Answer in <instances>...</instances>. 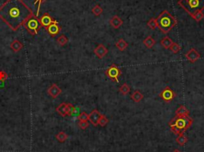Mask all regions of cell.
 <instances>
[{"label":"cell","instance_id":"obj_1","mask_svg":"<svg viewBox=\"0 0 204 152\" xmlns=\"http://www.w3.org/2000/svg\"><path fill=\"white\" fill-rule=\"evenodd\" d=\"M34 14L22 0H7L0 6V19L14 31H17Z\"/></svg>","mask_w":204,"mask_h":152},{"label":"cell","instance_id":"obj_2","mask_svg":"<svg viewBox=\"0 0 204 152\" xmlns=\"http://www.w3.org/2000/svg\"><path fill=\"white\" fill-rule=\"evenodd\" d=\"M193 123V120L189 116H175L168 123L171 131L175 135L184 133L186 131L190 128Z\"/></svg>","mask_w":204,"mask_h":152},{"label":"cell","instance_id":"obj_3","mask_svg":"<svg viewBox=\"0 0 204 152\" xmlns=\"http://www.w3.org/2000/svg\"><path fill=\"white\" fill-rule=\"evenodd\" d=\"M157 27L162 31V33L167 34L172 30L177 25V20L168 10H163V12L156 19Z\"/></svg>","mask_w":204,"mask_h":152},{"label":"cell","instance_id":"obj_4","mask_svg":"<svg viewBox=\"0 0 204 152\" xmlns=\"http://www.w3.org/2000/svg\"><path fill=\"white\" fill-rule=\"evenodd\" d=\"M178 5L192 17L199 10H204V0H179Z\"/></svg>","mask_w":204,"mask_h":152},{"label":"cell","instance_id":"obj_5","mask_svg":"<svg viewBox=\"0 0 204 152\" xmlns=\"http://www.w3.org/2000/svg\"><path fill=\"white\" fill-rule=\"evenodd\" d=\"M23 26H24V27L27 30L29 34H30L31 35H35V34H38V32L41 27V23H40L39 22V19H38L36 15L30 18V19L25 22V24L23 25Z\"/></svg>","mask_w":204,"mask_h":152},{"label":"cell","instance_id":"obj_6","mask_svg":"<svg viewBox=\"0 0 204 152\" xmlns=\"http://www.w3.org/2000/svg\"><path fill=\"white\" fill-rule=\"evenodd\" d=\"M105 74H106L107 77H109L110 79H112V80H113L117 83H118L119 77L121 75V70H120L115 64H113V65H110V66L105 70Z\"/></svg>","mask_w":204,"mask_h":152},{"label":"cell","instance_id":"obj_7","mask_svg":"<svg viewBox=\"0 0 204 152\" xmlns=\"http://www.w3.org/2000/svg\"><path fill=\"white\" fill-rule=\"evenodd\" d=\"M160 96L161 99H163L165 102L169 103L171 101H172L174 100V98L175 97V94L174 91L172 90L171 88L169 87H165L163 89L161 92H160Z\"/></svg>","mask_w":204,"mask_h":152},{"label":"cell","instance_id":"obj_8","mask_svg":"<svg viewBox=\"0 0 204 152\" xmlns=\"http://www.w3.org/2000/svg\"><path fill=\"white\" fill-rule=\"evenodd\" d=\"M46 30H47V31L48 32V34H50V36L55 37L60 33L61 26H59L58 22L56 20L53 23H52V24H50V26L46 27Z\"/></svg>","mask_w":204,"mask_h":152},{"label":"cell","instance_id":"obj_9","mask_svg":"<svg viewBox=\"0 0 204 152\" xmlns=\"http://www.w3.org/2000/svg\"><path fill=\"white\" fill-rule=\"evenodd\" d=\"M200 53L194 48L190 49V50L185 54V57L187 58V60L192 62V63L197 62L199 58H200Z\"/></svg>","mask_w":204,"mask_h":152},{"label":"cell","instance_id":"obj_10","mask_svg":"<svg viewBox=\"0 0 204 152\" xmlns=\"http://www.w3.org/2000/svg\"><path fill=\"white\" fill-rule=\"evenodd\" d=\"M56 20L52 19L50 16V14L48 13H45L39 19V22L41 23V27H47L48 26H50V24L53 23Z\"/></svg>","mask_w":204,"mask_h":152},{"label":"cell","instance_id":"obj_11","mask_svg":"<svg viewBox=\"0 0 204 152\" xmlns=\"http://www.w3.org/2000/svg\"><path fill=\"white\" fill-rule=\"evenodd\" d=\"M108 53V49L105 47L104 45L102 44H99L97 46H96V48L94 49V53L96 55V57L101 59L104 57L105 55H107V53Z\"/></svg>","mask_w":204,"mask_h":152},{"label":"cell","instance_id":"obj_12","mask_svg":"<svg viewBox=\"0 0 204 152\" xmlns=\"http://www.w3.org/2000/svg\"><path fill=\"white\" fill-rule=\"evenodd\" d=\"M101 113L96 109L93 110V111L90 112V114L89 115V121L90 122L93 126H97L98 121H99V119L100 117H101Z\"/></svg>","mask_w":204,"mask_h":152},{"label":"cell","instance_id":"obj_13","mask_svg":"<svg viewBox=\"0 0 204 152\" xmlns=\"http://www.w3.org/2000/svg\"><path fill=\"white\" fill-rule=\"evenodd\" d=\"M47 92H48L49 96H51V97L53 98V99H55V98L58 97V96L62 93V89H61L56 84H53L50 88H49Z\"/></svg>","mask_w":204,"mask_h":152},{"label":"cell","instance_id":"obj_14","mask_svg":"<svg viewBox=\"0 0 204 152\" xmlns=\"http://www.w3.org/2000/svg\"><path fill=\"white\" fill-rule=\"evenodd\" d=\"M109 23L112 27H113L114 29H118V28H120V26H122V24H123V21H122V19H120V17H118L117 15H115L110 19Z\"/></svg>","mask_w":204,"mask_h":152},{"label":"cell","instance_id":"obj_15","mask_svg":"<svg viewBox=\"0 0 204 152\" xmlns=\"http://www.w3.org/2000/svg\"><path fill=\"white\" fill-rule=\"evenodd\" d=\"M22 48H23V45H22V42H20L19 40H14V41L11 42V44H10V49H11L14 53L19 52Z\"/></svg>","mask_w":204,"mask_h":152},{"label":"cell","instance_id":"obj_16","mask_svg":"<svg viewBox=\"0 0 204 152\" xmlns=\"http://www.w3.org/2000/svg\"><path fill=\"white\" fill-rule=\"evenodd\" d=\"M190 111L184 105H181L175 111V116H189Z\"/></svg>","mask_w":204,"mask_h":152},{"label":"cell","instance_id":"obj_17","mask_svg":"<svg viewBox=\"0 0 204 152\" xmlns=\"http://www.w3.org/2000/svg\"><path fill=\"white\" fill-rule=\"evenodd\" d=\"M57 112L62 117H65L67 116V104L66 103H62L56 108Z\"/></svg>","mask_w":204,"mask_h":152},{"label":"cell","instance_id":"obj_18","mask_svg":"<svg viewBox=\"0 0 204 152\" xmlns=\"http://www.w3.org/2000/svg\"><path fill=\"white\" fill-rule=\"evenodd\" d=\"M128 46H129V43L126 41H124V39H122V38H120V39L116 43V47H117L120 51H124V50L128 48Z\"/></svg>","mask_w":204,"mask_h":152},{"label":"cell","instance_id":"obj_19","mask_svg":"<svg viewBox=\"0 0 204 152\" xmlns=\"http://www.w3.org/2000/svg\"><path fill=\"white\" fill-rule=\"evenodd\" d=\"M160 44L165 49H170V47L173 44V41H172L169 37H164L163 39L160 41Z\"/></svg>","mask_w":204,"mask_h":152},{"label":"cell","instance_id":"obj_20","mask_svg":"<svg viewBox=\"0 0 204 152\" xmlns=\"http://www.w3.org/2000/svg\"><path fill=\"white\" fill-rule=\"evenodd\" d=\"M143 43H144V45L147 47V48L151 49L155 46V44H156V41H155L154 38H153L152 37L148 36L144 40Z\"/></svg>","mask_w":204,"mask_h":152},{"label":"cell","instance_id":"obj_21","mask_svg":"<svg viewBox=\"0 0 204 152\" xmlns=\"http://www.w3.org/2000/svg\"><path fill=\"white\" fill-rule=\"evenodd\" d=\"M131 98H132V100H133L136 103H139L141 102V100H143V98H144V95L141 93L140 91L138 90H135L134 91L133 93L132 94V96H131Z\"/></svg>","mask_w":204,"mask_h":152},{"label":"cell","instance_id":"obj_22","mask_svg":"<svg viewBox=\"0 0 204 152\" xmlns=\"http://www.w3.org/2000/svg\"><path fill=\"white\" fill-rule=\"evenodd\" d=\"M188 141V138L184 133H181L178 135V137L176 138V142L179 144L180 146H184Z\"/></svg>","mask_w":204,"mask_h":152},{"label":"cell","instance_id":"obj_23","mask_svg":"<svg viewBox=\"0 0 204 152\" xmlns=\"http://www.w3.org/2000/svg\"><path fill=\"white\" fill-rule=\"evenodd\" d=\"M119 92H120L122 95L125 96V95L129 94V92H130V87H129V84L124 83V84H123L120 86V88L119 89Z\"/></svg>","mask_w":204,"mask_h":152},{"label":"cell","instance_id":"obj_24","mask_svg":"<svg viewBox=\"0 0 204 152\" xmlns=\"http://www.w3.org/2000/svg\"><path fill=\"white\" fill-rule=\"evenodd\" d=\"M56 138L59 143H64L65 142L67 138H68V135H67L65 132H60L56 135Z\"/></svg>","mask_w":204,"mask_h":152},{"label":"cell","instance_id":"obj_25","mask_svg":"<svg viewBox=\"0 0 204 152\" xmlns=\"http://www.w3.org/2000/svg\"><path fill=\"white\" fill-rule=\"evenodd\" d=\"M77 108L71 104H67V116H74L76 113Z\"/></svg>","mask_w":204,"mask_h":152},{"label":"cell","instance_id":"obj_26","mask_svg":"<svg viewBox=\"0 0 204 152\" xmlns=\"http://www.w3.org/2000/svg\"><path fill=\"white\" fill-rule=\"evenodd\" d=\"M68 41H69V40H68L67 37L65 36L64 34L59 36L58 38L57 39V42L61 46H65V45H66L67 43H68Z\"/></svg>","mask_w":204,"mask_h":152},{"label":"cell","instance_id":"obj_27","mask_svg":"<svg viewBox=\"0 0 204 152\" xmlns=\"http://www.w3.org/2000/svg\"><path fill=\"white\" fill-rule=\"evenodd\" d=\"M92 12L94 15L99 16L103 13V9L101 8L99 5H95L92 9Z\"/></svg>","mask_w":204,"mask_h":152},{"label":"cell","instance_id":"obj_28","mask_svg":"<svg viewBox=\"0 0 204 152\" xmlns=\"http://www.w3.org/2000/svg\"><path fill=\"white\" fill-rule=\"evenodd\" d=\"M108 122H109V120L106 116H104V115H101V117H100L99 121H98V125L101 127H105V125L108 124Z\"/></svg>","mask_w":204,"mask_h":152},{"label":"cell","instance_id":"obj_29","mask_svg":"<svg viewBox=\"0 0 204 152\" xmlns=\"http://www.w3.org/2000/svg\"><path fill=\"white\" fill-rule=\"evenodd\" d=\"M192 18L195 19V21L199 22L204 18V13L202 12V10H199L198 12H196L194 15L192 16Z\"/></svg>","mask_w":204,"mask_h":152},{"label":"cell","instance_id":"obj_30","mask_svg":"<svg viewBox=\"0 0 204 152\" xmlns=\"http://www.w3.org/2000/svg\"><path fill=\"white\" fill-rule=\"evenodd\" d=\"M170 50L173 53H178L181 50V46L178 44V43L173 42V44L172 45V46L170 47Z\"/></svg>","mask_w":204,"mask_h":152},{"label":"cell","instance_id":"obj_31","mask_svg":"<svg viewBox=\"0 0 204 152\" xmlns=\"http://www.w3.org/2000/svg\"><path fill=\"white\" fill-rule=\"evenodd\" d=\"M148 26L152 30H155L157 27V22H156V19H151L148 22Z\"/></svg>","mask_w":204,"mask_h":152},{"label":"cell","instance_id":"obj_32","mask_svg":"<svg viewBox=\"0 0 204 152\" xmlns=\"http://www.w3.org/2000/svg\"><path fill=\"white\" fill-rule=\"evenodd\" d=\"M78 120L80 121H88L89 120V114L86 112H81L78 116Z\"/></svg>","mask_w":204,"mask_h":152},{"label":"cell","instance_id":"obj_33","mask_svg":"<svg viewBox=\"0 0 204 152\" xmlns=\"http://www.w3.org/2000/svg\"><path fill=\"white\" fill-rule=\"evenodd\" d=\"M89 123L88 121H80L78 123V126L79 128H81V129H82V130H85L86 128L89 127Z\"/></svg>","mask_w":204,"mask_h":152},{"label":"cell","instance_id":"obj_34","mask_svg":"<svg viewBox=\"0 0 204 152\" xmlns=\"http://www.w3.org/2000/svg\"><path fill=\"white\" fill-rule=\"evenodd\" d=\"M43 1H45V0H36V2L35 3V4L37 3H38V9H37V14H36V16L38 17V14H39V11H40V7H41V3H42Z\"/></svg>","mask_w":204,"mask_h":152},{"label":"cell","instance_id":"obj_35","mask_svg":"<svg viewBox=\"0 0 204 152\" xmlns=\"http://www.w3.org/2000/svg\"><path fill=\"white\" fill-rule=\"evenodd\" d=\"M7 78V74L5 73L3 71L0 72V80H5Z\"/></svg>","mask_w":204,"mask_h":152},{"label":"cell","instance_id":"obj_36","mask_svg":"<svg viewBox=\"0 0 204 152\" xmlns=\"http://www.w3.org/2000/svg\"><path fill=\"white\" fill-rule=\"evenodd\" d=\"M172 152H182V151H181V150H179V149H175V150H174Z\"/></svg>","mask_w":204,"mask_h":152}]
</instances>
